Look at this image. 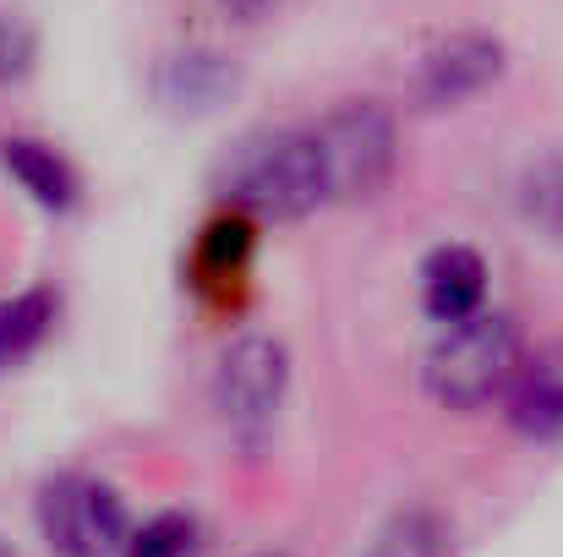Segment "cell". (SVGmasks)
Returning a JSON list of instances; mask_svg holds the SVG:
<instances>
[{"label":"cell","mask_w":563,"mask_h":557,"mask_svg":"<svg viewBox=\"0 0 563 557\" xmlns=\"http://www.w3.org/2000/svg\"><path fill=\"white\" fill-rule=\"evenodd\" d=\"M224 197L230 208L274 224H296L329 202V176L312 132L279 126V132H252L230 148L224 165Z\"/></svg>","instance_id":"6da1fadb"},{"label":"cell","mask_w":563,"mask_h":557,"mask_svg":"<svg viewBox=\"0 0 563 557\" xmlns=\"http://www.w3.org/2000/svg\"><path fill=\"white\" fill-rule=\"evenodd\" d=\"M520 361H526L520 323L509 312L482 307L476 318L438 328V339L421 361V382L443 410H482L509 393Z\"/></svg>","instance_id":"7a4b0ae2"},{"label":"cell","mask_w":563,"mask_h":557,"mask_svg":"<svg viewBox=\"0 0 563 557\" xmlns=\"http://www.w3.org/2000/svg\"><path fill=\"white\" fill-rule=\"evenodd\" d=\"M318 154L329 176V202H373L394 181L399 165V126L377 99H340L318 126Z\"/></svg>","instance_id":"3957f363"},{"label":"cell","mask_w":563,"mask_h":557,"mask_svg":"<svg viewBox=\"0 0 563 557\" xmlns=\"http://www.w3.org/2000/svg\"><path fill=\"white\" fill-rule=\"evenodd\" d=\"M285 388H290V356L274 334H241L213 371V410L219 421L241 437V443H257L274 421H279V404H285Z\"/></svg>","instance_id":"277c9868"},{"label":"cell","mask_w":563,"mask_h":557,"mask_svg":"<svg viewBox=\"0 0 563 557\" xmlns=\"http://www.w3.org/2000/svg\"><path fill=\"white\" fill-rule=\"evenodd\" d=\"M38 531L60 557H110L126 553V542H132L121 498L104 481H88V476H66V481L44 487Z\"/></svg>","instance_id":"5b68a950"},{"label":"cell","mask_w":563,"mask_h":557,"mask_svg":"<svg viewBox=\"0 0 563 557\" xmlns=\"http://www.w3.org/2000/svg\"><path fill=\"white\" fill-rule=\"evenodd\" d=\"M509 66V49L504 38L482 33V27H465V33H449L438 38L421 60H416V77H410V93L416 104L427 110H454L476 93H487Z\"/></svg>","instance_id":"8992f818"},{"label":"cell","mask_w":563,"mask_h":557,"mask_svg":"<svg viewBox=\"0 0 563 557\" xmlns=\"http://www.w3.org/2000/svg\"><path fill=\"white\" fill-rule=\"evenodd\" d=\"M252 257H257V219L241 213V208H224L213 213L197 241H191L187 257V279L191 290L208 301V307H241L246 285H252Z\"/></svg>","instance_id":"52a82bcc"},{"label":"cell","mask_w":563,"mask_h":557,"mask_svg":"<svg viewBox=\"0 0 563 557\" xmlns=\"http://www.w3.org/2000/svg\"><path fill=\"white\" fill-rule=\"evenodd\" d=\"M421 307L438 328L449 323H465L487 307V263L482 252L449 241V246H432L427 263H421Z\"/></svg>","instance_id":"ba28073f"},{"label":"cell","mask_w":563,"mask_h":557,"mask_svg":"<svg viewBox=\"0 0 563 557\" xmlns=\"http://www.w3.org/2000/svg\"><path fill=\"white\" fill-rule=\"evenodd\" d=\"M504 415L520 437L531 443H563V345L548 350H526V361L515 371L509 393H504Z\"/></svg>","instance_id":"9c48e42d"},{"label":"cell","mask_w":563,"mask_h":557,"mask_svg":"<svg viewBox=\"0 0 563 557\" xmlns=\"http://www.w3.org/2000/svg\"><path fill=\"white\" fill-rule=\"evenodd\" d=\"M0 165H5V176L22 186L38 208H49V213H66L71 202H77V170H71V159L60 154V148H49V143H38V137H5L0 143Z\"/></svg>","instance_id":"30bf717a"},{"label":"cell","mask_w":563,"mask_h":557,"mask_svg":"<svg viewBox=\"0 0 563 557\" xmlns=\"http://www.w3.org/2000/svg\"><path fill=\"white\" fill-rule=\"evenodd\" d=\"M230 88H235V66L224 55H213V49H181V55H170L159 66V99L176 104V110L202 115V110L224 104Z\"/></svg>","instance_id":"8fae6325"},{"label":"cell","mask_w":563,"mask_h":557,"mask_svg":"<svg viewBox=\"0 0 563 557\" xmlns=\"http://www.w3.org/2000/svg\"><path fill=\"white\" fill-rule=\"evenodd\" d=\"M49 323H55V296H49V290L5 296V301H0V367L27 361V356L44 345Z\"/></svg>","instance_id":"7c38bea8"},{"label":"cell","mask_w":563,"mask_h":557,"mask_svg":"<svg viewBox=\"0 0 563 557\" xmlns=\"http://www.w3.org/2000/svg\"><path fill=\"white\" fill-rule=\"evenodd\" d=\"M520 219L548 241V246H563V154H548L537 159L526 176H520Z\"/></svg>","instance_id":"4fadbf2b"},{"label":"cell","mask_w":563,"mask_h":557,"mask_svg":"<svg viewBox=\"0 0 563 557\" xmlns=\"http://www.w3.org/2000/svg\"><path fill=\"white\" fill-rule=\"evenodd\" d=\"M367 557H449V525L432 509H410L377 536Z\"/></svg>","instance_id":"5bb4252c"},{"label":"cell","mask_w":563,"mask_h":557,"mask_svg":"<svg viewBox=\"0 0 563 557\" xmlns=\"http://www.w3.org/2000/svg\"><path fill=\"white\" fill-rule=\"evenodd\" d=\"M191 547H197V525L187 514H159L143 531H132L126 557H191Z\"/></svg>","instance_id":"9a60e30c"},{"label":"cell","mask_w":563,"mask_h":557,"mask_svg":"<svg viewBox=\"0 0 563 557\" xmlns=\"http://www.w3.org/2000/svg\"><path fill=\"white\" fill-rule=\"evenodd\" d=\"M33 55H38V38L22 16H5L0 11V88L5 82H22L33 71Z\"/></svg>","instance_id":"2e32d148"},{"label":"cell","mask_w":563,"mask_h":557,"mask_svg":"<svg viewBox=\"0 0 563 557\" xmlns=\"http://www.w3.org/2000/svg\"><path fill=\"white\" fill-rule=\"evenodd\" d=\"M219 5H224L230 16H241V22H257V16H263L274 0H219Z\"/></svg>","instance_id":"e0dca14e"}]
</instances>
